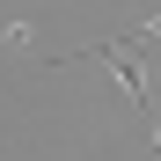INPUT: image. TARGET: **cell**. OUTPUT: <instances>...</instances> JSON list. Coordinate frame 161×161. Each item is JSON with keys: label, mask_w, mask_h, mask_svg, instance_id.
Masks as SVG:
<instances>
[{"label": "cell", "mask_w": 161, "mask_h": 161, "mask_svg": "<svg viewBox=\"0 0 161 161\" xmlns=\"http://www.w3.org/2000/svg\"><path fill=\"white\" fill-rule=\"evenodd\" d=\"M95 59H103V66H117V80H125V95L139 103V110H154V103H147V73L132 66V44H125V37H103V44H95Z\"/></svg>", "instance_id": "6da1fadb"}, {"label": "cell", "mask_w": 161, "mask_h": 161, "mask_svg": "<svg viewBox=\"0 0 161 161\" xmlns=\"http://www.w3.org/2000/svg\"><path fill=\"white\" fill-rule=\"evenodd\" d=\"M154 37H161V15H154V22H139V30H132L125 44H154Z\"/></svg>", "instance_id": "7a4b0ae2"}]
</instances>
